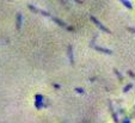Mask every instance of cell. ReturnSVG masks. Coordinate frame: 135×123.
<instances>
[{
	"instance_id": "1",
	"label": "cell",
	"mask_w": 135,
	"mask_h": 123,
	"mask_svg": "<svg viewBox=\"0 0 135 123\" xmlns=\"http://www.w3.org/2000/svg\"><path fill=\"white\" fill-rule=\"evenodd\" d=\"M92 19H93V22H95V23H96V24H97V25H98V26L101 28L102 30H105V31H106V32H110V31L108 30L106 28H104V26L102 25V24H101V23H99V22H98V20H97V19H96V18H93V17H92Z\"/></svg>"
},
{
	"instance_id": "2",
	"label": "cell",
	"mask_w": 135,
	"mask_h": 123,
	"mask_svg": "<svg viewBox=\"0 0 135 123\" xmlns=\"http://www.w3.org/2000/svg\"><path fill=\"white\" fill-rule=\"evenodd\" d=\"M17 18H18V20H17V28H18V29H20V20H22V16H20V14H18V16H17Z\"/></svg>"
},
{
	"instance_id": "3",
	"label": "cell",
	"mask_w": 135,
	"mask_h": 123,
	"mask_svg": "<svg viewBox=\"0 0 135 123\" xmlns=\"http://www.w3.org/2000/svg\"><path fill=\"white\" fill-rule=\"evenodd\" d=\"M123 4H124V6L127 7V8H132V5H130V2H128L127 0H121Z\"/></svg>"
},
{
	"instance_id": "4",
	"label": "cell",
	"mask_w": 135,
	"mask_h": 123,
	"mask_svg": "<svg viewBox=\"0 0 135 123\" xmlns=\"http://www.w3.org/2000/svg\"><path fill=\"white\" fill-rule=\"evenodd\" d=\"M130 30H132V31H134V32H135V30H133V29H130Z\"/></svg>"
}]
</instances>
